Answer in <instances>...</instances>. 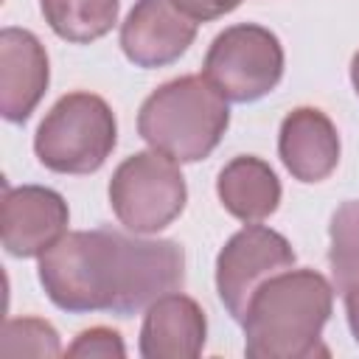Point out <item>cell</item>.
Segmentation results:
<instances>
[{
	"mask_svg": "<svg viewBox=\"0 0 359 359\" xmlns=\"http://www.w3.org/2000/svg\"><path fill=\"white\" fill-rule=\"evenodd\" d=\"M202 76L233 104H252L269 95L283 79L280 39L255 22H236L210 42Z\"/></svg>",
	"mask_w": 359,
	"mask_h": 359,
	"instance_id": "8992f818",
	"label": "cell"
},
{
	"mask_svg": "<svg viewBox=\"0 0 359 359\" xmlns=\"http://www.w3.org/2000/svg\"><path fill=\"white\" fill-rule=\"evenodd\" d=\"M188 20L194 22H210L219 20L224 14H230L233 8H238L241 0H171Z\"/></svg>",
	"mask_w": 359,
	"mask_h": 359,
	"instance_id": "ac0fdd59",
	"label": "cell"
},
{
	"mask_svg": "<svg viewBox=\"0 0 359 359\" xmlns=\"http://www.w3.org/2000/svg\"><path fill=\"white\" fill-rule=\"evenodd\" d=\"M50 81L45 45L25 28L0 31V115L25 123Z\"/></svg>",
	"mask_w": 359,
	"mask_h": 359,
	"instance_id": "30bf717a",
	"label": "cell"
},
{
	"mask_svg": "<svg viewBox=\"0 0 359 359\" xmlns=\"http://www.w3.org/2000/svg\"><path fill=\"white\" fill-rule=\"evenodd\" d=\"M39 283L62 311L132 317L182 289L185 252L168 238H137L109 227L76 230L39 255Z\"/></svg>",
	"mask_w": 359,
	"mask_h": 359,
	"instance_id": "6da1fadb",
	"label": "cell"
},
{
	"mask_svg": "<svg viewBox=\"0 0 359 359\" xmlns=\"http://www.w3.org/2000/svg\"><path fill=\"white\" fill-rule=\"evenodd\" d=\"M70 210L59 191L45 185L3 182V247L14 258H39L67 233Z\"/></svg>",
	"mask_w": 359,
	"mask_h": 359,
	"instance_id": "ba28073f",
	"label": "cell"
},
{
	"mask_svg": "<svg viewBox=\"0 0 359 359\" xmlns=\"http://www.w3.org/2000/svg\"><path fill=\"white\" fill-rule=\"evenodd\" d=\"M345 314H348L351 334H353V339H356V345H359V283L345 292Z\"/></svg>",
	"mask_w": 359,
	"mask_h": 359,
	"instance_id": "d6986e66",
	"label": "cell"
},
{
	"mask_svg": "<svg viewBox=\"0 0 359 359\" xmlns=\"http://www.w3.org/2000/svg\"><path fill=\"white\" fill-rule=\"evenodd\" d=\"M39 6L50 31L76 45L109 34L121 11V0H39Z\"/></svg>",
	"mask_w": 359,
	"mask_h": 359,
	"instance_id": "5bb4252c",
	"label": "cell"
},
{
	"mask_svg": "<svg viewBox=\"0 0 359 359\" xmlns=\"http://www.w3.org/2000/svg\"><path fill=\"white\" fill-rule=\"evenodd\" d=\"M216 194L222 208L244 224L264 222L280 205V180L272 165L255 154H238L219 171Z\"/></svg>",
	"mask_w": 359,
	"mask_h": 359,
	"instance_id": "4fadbf2b",
	"label": "cell"
},
{
	"mask_svg": "<svg viewBox=\"0 0 359 359\" xmlns=\"http://www.w3.org/2000/svg\"><path fill=\"white\" fill-rule=\"evenodd\" d=\"M227 126V98L205 76H180L160 84L137 112V135L177 163L210 157Z\"/></svg>",
	"mask_w": 359,
	"mask_h": 359,
	"instance_id": "3957f363",
	"label": "cell"
},
{
	"mask_svg": "<svg viewBox=\"0 0 359 359\" xmlns=\"http://www.w3.org/2000/svg\"><path fill=\"white\" fill-rule=\"evenodd\" d=\"M118 143V121L95 93H67L42 118L34 135L36 160L56 174L98 171Z\"/></svg>",
	"mask_w": 359,
	"mask_h": 359,
	"instance_id": "277c9868",
	"label": "cell"
},
{
	"mask_svg": "<svg viewBox=\"0 0 359 359\" xmlns=\"http://www.w3.org/2000/svg\"><path fill=\"white\" fill-rule=\"evenodd\" d=\"M0 351L3 356H62V342L48 320L17 317L3 325Z\"/></svg>",
	"mask_w": 359,
	"mask_h": 359,
	"instance_id": "2e32d148",
	"label": "cell"
},
{
	"mask_svg": "<svg viewBox=\"0 0 359 359\" xmlns=\"http://www.w3.org/2000/svg\"><path fill=\"white\" fill-rule=\"evenodd\" d=\"M292 264L294 250L278 230L252 222L233 233L216 255V292L227 314L241 323L255 289Z\"/></svg>",
	"mask_w": 359,
	"mask_h": 359,
	"instance_id": "52a82bcc",
	"label": "cell"
},
{
	"mask_svg": "<svg viewBox=\"0 0 359 359\" xmlns=\"http://www.w3.org/2000/svg\"><path fill=\"white\" fill-rule=\"evenodd\" d=\"M278 154L286 171L300 182H323L339 163V135L331 118L317 107L292 109L278 132Z\"/></svg>",
	"mask_w": 359,
	"mask_h": 359,
	"instance_id": "7c38bea8",
	"label": "cell"
},
{
	"mask_svg": "<svg viewBox=\"0 0 359 359\" xmlns=\"http://www.w3.org/2000/svg\"><path fill=\"white\" fill-rule=\"evenodd\" d=\"M334 309V283L317 269H283L264 280L241 317L250 359L328 356L323 328Z\"/></svg>",
	"mask_w": 359,
	"mask_h": 359,
	"instance_id": "7a4b0ae2",
	"label": "cell"
},
{
	"mask_svg": "<svg viewBox=\"0 0 359 359\" xmlns=\"http://www.w3.org/2000/svg\"><path fill=\"white\" fill-rule=\"evenodd\" d=\"M67 356L70 359H123L126 345H123L118 331L95 325V328L81 331L73 339V345L67 348Z\"/></svg>",
	"mask_w": 359,
	"mask_h": 359,
	"instance_id": "e0dca14e",
	"label": "cell"
},
{
	"mask_svg": "<svg viewBox=\"0 0 359 359\" xmlns=\"http://www.w3.org/2000/svg\"><path fill=\"white\" fill-rule=\"evenodd\" d=\"M351 84H353V90H356V95H359V50H356L353 59H351Z\"/></svg>",
	"mask_w": 359,
	"mask_h": 359,
	"instance_id": "ffe728a7",
	"label": "cell"
},
{
	"mask_svg": "<svg viewBox=\"0 0 359 359\" xmlns=\"http://www.w3.org/2000/svg\"><path fill=\"white\" fill-rule=\"evenodd\" d=\"M185 202L188 188L177 160L157 149L137 151L112 171L109 205L132 233H160L185 210Z\"/></svg>",
	"mask_w": 359,
	"mask_h": 359,
	"instance_id": "5b68a950",
	"label": "cell"
},
{
	"mask_svg": "<svg viewBox=\"0 0 359 359\" xmlns=\"http://www.w3.org/2000/svg\"><path fill=\"white\" fill-rule=\"evenodd\" d=\"M196 39V22L171 0H137L121 22V50L137 67H165Z\"/></svg>",
	"mask_w": 359,
	"mask_h": 359,
	"instance_id": "9c48e42d",
	"label": "cell"
},
{
	"mask_svg": "<svg viewBox=\"0 0 359 359\" xmlns=\"http://www.w3.org/2000/svg\"><path fill=\"white\" fill-rule=\"evenodd\" d=\"M331 247H328V264L337 292H348L359 283V199L342 202L328 224Z\"/></svg>",
	"mask_w": 359,
	"mask_h": 359,
	"instance_id": "9a60e30c",
	"label": "cell"
},
{
	"mask_svg": "<svg viewBox=\"0 0 359 359\" xmlns=\"http://www.w3.org/2000/svg\"><path fill=\"white\" fill-rule=\"evenodd\" d=\"M205 339H208V320L202 306L182 292H168L146 309L140 325V356L194 359L202 353Z\"/></svg>",
	"mask_w": 359,
	"mask_h": 359,
	"instance_id": "8fae6325",
	"label": "cell"
}]
</instances>
